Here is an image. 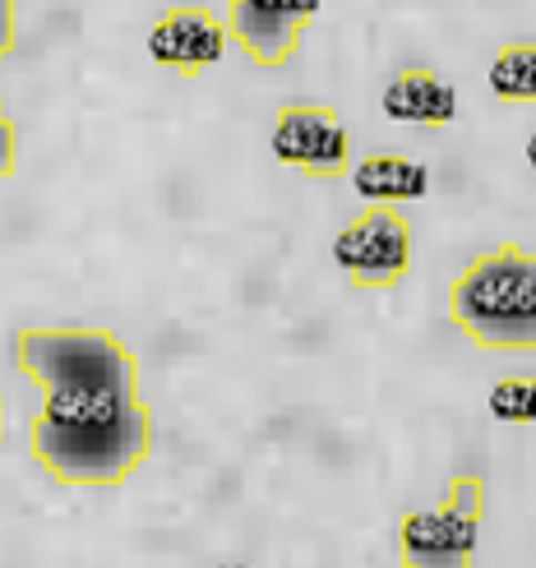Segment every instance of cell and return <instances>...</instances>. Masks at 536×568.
<instances>
[{
  "instance_id": "12",
  "label": "cell",
  "mask_w": 536,
  "mask_h": 568,
  "mask_svg": "<svg viewBox=\"0 0 536 568\" xmlns=\"http://www.w3.org/2000/svg\"><path fill=\"white\" fill-rule=\"evenodd\" d=\"M14 166H19V130H14V121H10L6 102H0V181H10Z\"/></svg>"
},
{
  "instance_id": "4",
  "label": "cell",
  "mask_w": 536,
  "mask_h": 568,
  "mask_svg": "<svg viewBox=\"0 0 536 568\" xmlns=\"http://www.w3.org/2000/svg\"><path fill=\"white\" fill-rule=\"evenodd\" d=\"M273 158L310 181L352 176V139L324 102H292L277 111L273 125Z\"/></svg>"
},
{
  "instance_id": "5",
  "label": "cell",
  "mask_w": 536,
  "mask_h": 568,
  "mask_svg": "<svg viewBox=\"0 0 536 568\" xmlns=\"http://www.w3.org/2000/svg\"><path fill=\"white\" fill-rule=\"evenodd\" d=\"M227 19H218L209 6H172L149 28V61L181 79L204 74L227 51Z\"/></svg>"
},
{
  "instance_id": "6",
  "label": "cell",
  "mask_w": 536,
  "mask_h": 568,
  "mask_svg": "<svg viewBox=\"0 0 536 568\" xmlns=\"http://www.w3.org/2000/svg\"><path fill=\"white\" fill-rule=\"evenodd\" d=\"M476 546H482V518L463 514L454 504L439 508H416L398 523V559L421 568V564H472Z\"/></svg>"
},
{
  "instance_id": "9",
  "label": "cell",
  "mask_w": 536,
  "mask_h": 568,
  "mask_svg": "<svg viewBox=\"0 0 536 568\" xmlns=\"http://www.w3.org/2000/svg\"><path fill=\"white\" fill-rule=\"evenodd\" d=\"M352 185L365 204H416L431 190V172L407 153H365L352 166Z\"/></svg>"
},
{
  "instance_id": "8",
  "label": "cell",
  "mask_w": 536,
  "mask_h": 568,
  "mask_svg": "<svg viewBox=\"0 0 536 568\" xmlns=\"http://www.w3.org/2000/svg\"><path fill=\"white\" fill-rule=\"evenodd\" d=\"M384 116L407 121V125H448L458 116V93L439 70L431 65H407L384 83Z\"/></svg>"
},
{
  "instance_id": "15",
  "label": "cell",
  "mask_w": 536,
  "mask_h": 568,
  "mask_svg": "<svg viewBox=\"0 0 536 568\" xmlns=\"http://www.w3.org/2000/svg\"><path fill=\"white\" fill-rule=\"evenodd\" d=\"M527 162H532V166H536V134H532V139H527Z\"/></svg>"
},
{
  "instance_id": "10",
  "label": "cell",
  "mask_w": 536,
  "mask_h": 568,
  "mask_svg": "<svg viewBox=\"0 0 536 568\" xmlns=\"http://www.w3.org/2000/svg\"><path fill=\"white\" fill-rule=\"evenodd\" d=\"M491 93L509 106H536V38L499 47L491 61Z\"/></svg>"
},
{
  "instance_id": "16",
  "label": "cell",
  "mask_w": 536,
  "mask_h": 568,
  "mask_svg": "<svg viewBox=\"0 0 536 568\" xmlns=\"http://www.w3.org/2000/svg\"><path fill=\"white\" fill-rule=\"evenodd\" d=\"M6 55H10V51H6V47H0V61H6Z\"/></svg>"
},
{
  "instance_id": "3",
  "label": "cell",
  "mask_w": 536,
  "mask_h": 568,
  "mask_svg": "<svg viewBox=\"0 0 536 568\" xmlns=\"http://www.w3.org/2000/svg\"><path fill=\"white\" fill-rule=\"evenodd\" d=\"M333 264L361 292L398 287L412 273V222L393 204L365 209L333 236Z\"/></svg>"
},
{
  "instance_id": "14",
  "label": "cell",
  "mask_w": 536,
  "mask_h": 568,
  "mask_svg": "<svg viewBox=\"0 0 536 568\" xmlns=\"http://www.w3.org/2000/svg\"><path fill=\"white\" fill-rule=\"evenodd\" d=\"M0 444H6V397H0Z\"/></svg>"
},
{
  "instance_id": "7",
  "label": "cell",
  "mask_w": 536,
  "mask_h": 568,
  "mask_svg": "<svg viewBox=\"0 0 536 568\" xmlns=\"http://www.w3.org/2000/svg\"><path fill=\"white\" fill-rule=\"evenodd\" d=\"M222 19H227V38L264 70L287 65L296 55V47H301V38H305V28H310V23L292 19V14L255 6V0H227Z\"/></svg>"
},
{
  "instance_id": "13",
  "label": "cell",
  "mask_w": 536,
  "mask_h": 568,
  "mask_svg": "<svg viewBox=\"0 0 536 568\" xmlns=\"http://www.w3.org/2000/svg\"><path fill=\"white\" fill-rule=\"evenodd\" d=\"M19 42V0H0V47L14 51Z\"/></svg>"
},
{
  "instance_id": "2",
  "label": "cell",
  "mask_w": 536,
  "mask_h": 568,
  "mask_svg": "<svg viewBox=\"0 0 536 568\" xmlns=\"http://www.w3.org/2000/svg\"><path fill=\"white\" fill-rule=\"evenodd\" d=\"M448 324L482 352H536V250L499 241L448 282Z\"/></svg>"
},
{
  "instance_id": "1",
  "label": "cell",
  "mask_w": 536,
  "mask_h": 568,
  "mask_svg": "<svg viewBox=\"0 0 536 568\" xmlns=\"http://www.w3.org/2000/svg\"><path fill=\"white\" fill-rule=\"evenodd\" d=\"M19 371L42 407L28 420V458L51 480L107 490L153 453V412L139 393V356L98 324H28L14 333Z\"/></svg>"
},
{
  "instance_id": "11",
  "label": "cell",
  "mask_w": 536,
  "mask_h": 568,
  "mask_svg": "<svg viewBox=\"0 0 536 568\" xmlns=\"http://www.w3.org/2000/svg\"><path fill=\"white\" fill-rule=\"evenodd\" d=\"M491 412L514 425H536V375H509L491 388Z\"/></svg>"
}]
</instances>
